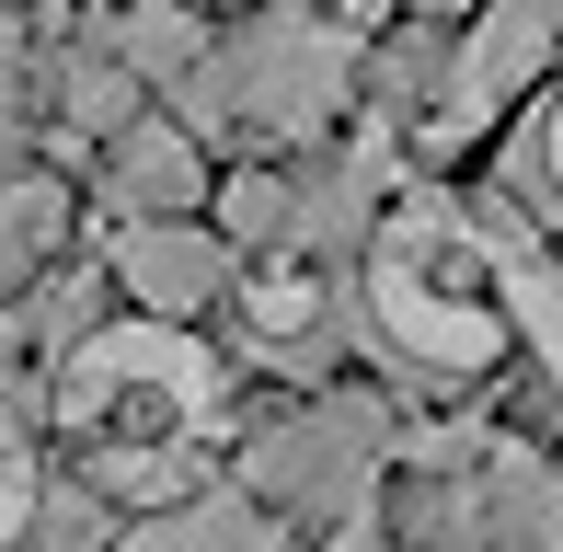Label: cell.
<instances>
[{"label":"cell","mask_w":563,"mask_h":552,"mask_svg":"<svg viewBox=\"0 0 563 552\" xmlns=\"http://www.w3.org/2000/svg\"><path fill=\"white\" fill-rule=\"evenodd\" d=\"M58 415L92 438V484L162 495V484H185V438L219 415V357L185 345L173 322L92 334L69 357V380H58Z\"/></svg>","instance_id":"obj_1"},{"label":"cell","mask_w":563,"mask_h":552,"mask_svg":"<svg viewBox=\"0 0 563 552\" xmlns=\"http://www.w3.org/2000/svg\"><path fill=\"white\" fill-rule=\"evenodd\" d=\"M379 322H391V345L426 357V368H483V357H495V288H483V254L449 231L438 208H415L391 242H379Z\"/></svg>","instance_id":"obj_2"},{"label":"cell","mask_w":563,"mask_h":552,"mask_svg":"<svg viewBox=\"0 0 563 552\" xmlns=\"http://www.w3.org/2000/svg\"><path fill=\"white\" fill-rule=\"evenodd\" d=\"M242 81H253V115H265V128H311V115L334 104V81H345V46L311 35L299 12H276L265 35L242 46Z\"/></svg>","instance_id":"obj_3"},{"label":"cell","mask_w":563,"mask_h":552,"mask_svg":"<svg viewBox=\"0 0 563 552\" xmlns=\"http://www.w3.org/2000/svg\"><path fill=\"white\" fill-rule=\"evenodd\" d=\"M115 276H126V288H139L162 322H185V311H208V299H219L230 254H219L208 231H162V219H139V231L115 242Z\"/></svg>","instance_id":"obj_4"},{"label":"cell","mask_w":563,"mask_h":552,"mask_svg":"<svg viewBox=\"0 0 563 552\" xmlns=\"http://www.w3.org/2000/svg\"><path fill=\"white\" fill-rule=\"evenodd\" d=\"M115 196H126V208H196V150L162 139V128H139L126 162H115Z\"/></svg>","instance_id":"obj_5"},{"label":"cell","mask_w":563,"mask_h":552,"mask_svg":"<svg viewBox=\"0 0 563 552\" xmlns=\"http://www.w3.org/2000/svg\"><path fill=\"white\" fill-rule=\"evenodd\" d=\"M126 552H253V518L242 507H185V518H150Z\"/></svg>","instance_id":"obj_6"},{"label":"cell","mask_w":563,"mask_h":552,"mask_svg":"<svg viewBox=\"0 0 563 552\" xmlns=\"http://www.w3.org/2000/svg\"><path fill=\"white\" fill-rule=\"evenodd\" d=\"M23 518H35V461H23V426L0 415V552L23 541Z\"/></svg>","instance_id":"obj_7"},{"label":"cell","mask_w":563,"mask_h":552,"mask_svg":"<svg viewBox=\"0 0 563 552\" xmlns=\"http://www.w3.org/2000/svg\"><path fill=\"white\" fill-rule=\"evenodd\" d=\"M46 219H58L46 196H0V299L23 288V254H35V231H46Z\"/></svg>","instance_id":"obj_8"}]
</instances>
